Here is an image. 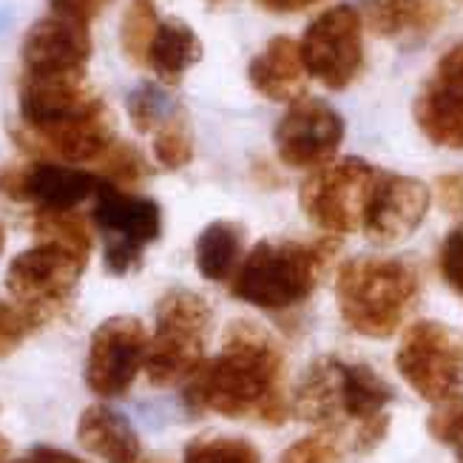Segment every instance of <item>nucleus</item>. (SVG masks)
I'll return each mask as SVG.
<instances>
[{"label":"nucleus","instance_id":"f257e3e1","mask_svg":"<svg viewBox=\"0 0 463 463\" xmlns=\"http://www.w3.org/2000/svg\"><path fill=\"white\" fill-rule=\"evenodd\" d=\"M185 401L194 410H211L225 418L281 424L288 418V398L285 355L276 338L256 321H233L222 353L188 378Z\"/></svg>","mask_w":463,"mask_h":463},{"label":"nucleus","instance_id":"f03ea898","mask_svg":"<svg viewBox=\"0 0 463 463\" xmlns=\"http://www.w3.org/2000/svg\"><path fill=\"white\" fill-rule=\"evenodd\" d=\"M392 398V387L373 367L325 355L301 381L296 410L321 430L347 435L355 449H373L387 432Z\"/></svg>","mask_w":463,"mask_h":463},{"label":"nucleus","instance_id":"7ed1b4c3","mask_svg":"<svg viewBox=\"0 0 463 463\" xmlns=\"http://www.w3.org/2000/svg\"><path fill=\"white\" fill-rule=\"evenodd\" d=\"M335 250L333 239L256 241L233 276V296L268 313L293 310L313 296Z\"/></svg>","mask_w":463,"mask_h":463},{"label":"nucleus","instance_id":"20e7f679","mask_svg":"<svg viewBox=\"0 0 463 463\" xmlns=\"http://www.w3.org/2000/svg\"><path fill=\"white\" fill-rule=\"evenodd\" d=\"M418 293V273L404 259L361 256L347 261L335 279L341 318L370 338L392 335L415 307Z\"/></svg>","mask_w":463,"mask_h":463},{"label":"nucleus","instance_id":"39448f33","mask_svg":"<svg viewBox=\"0 0 463 463\" xmlns=\"http://www.w3.org/2000/svg\"><path fill=\"white\" fill-rule=\"evenodd\" d=\"M211 305L185 288H171L156 301V327L148 341L146 373L156 387L188 381L205 364L211 333Z\"/></svg>","mask_w":463,"mask_h":463},{"label":"nucleus","instance_id":"423d86ee","mask_svg":"<svg viewBox=\"0 0 463 463\" xmlns=\"http://www.w3.org/2000/svg\"><path fill=\"white\" fill-rule=\"evenodd\" d=\"M94 225L103 233V265L111 276H128L143 265L146 248L163 236V208L103 179L94 194Z\"/></svg>","mask_w":463,"mask_h":463},{"label":"nucleus","instance_id":"0eeeda50","mask_svg":"<svg viewBox=\"0 0 463 463\" xmlns=\"http://www.w3.org/2000/svg\"><path fill=\"white\" fill-rule=\"evenodd\" d=\"M378 168L358 156L333 159L310 171L301 183L298 203L307 219L327 233H355L364 222V211L378 183Z\"/></svg>","mask_w":463,"mask_h":463},{"label":"nucleus","instance_id":"6e6552de","mask_svg":"<svg viewBox=\"0 0 463 463\" xmlns=\"http://www.w3.org/2000/svg\"><path fill=\"white\" fill-rule=\"evenodd\" d=\"M86 265L89 253L43 239L12 259L6 270V288L20 307L49 321L54 313L71 305Z\"/></svg>","mask_w":463,"mask_h":463},{"label":"nucleus","instance_id":"1a4fd4ad","mask_svg":"<svg viewBox=\"0 0 463 463\" xmlns=\"http://www.w3.org/2000/svg\"><path fill=\"white\" fill-rule=\"evenodd\" d=\"M305 71L330 91H345L364 66V20L350 4L321 12L298 40Z\"/></svg>","mask_w":463,"mask_h":463},{"label":"nucleus","instance_id":"9d476101","mask_svg":"<svg viewBox=\"0 0 463 463\" xmlns=\"http://www.w3.org/2000/svg\"><path fill=\"white\" fill-rule=\"evenodd\" d=\"M395 364L420 398L440 404L463 387V338L438 321H418L401 341Z\"/></svg>","mask_w":463,"mask_h":463},{"label":"nucleus","instance_id":"9b49d317","mask_svg":"<svg viewBox=\"0 0 463 463\" xmlns=\"http://www.w3.org/2000/svg\"><path fill=\"white\" fill-rule=\"evenodd\" d=\"M148 333L137 316H111L91 335L86 384L99 398H119L146 367Z\"/></svg>","mask_w":463,"mask_h":463},{"label":"nucleus","instance_id":"f8f14e48","mask_svg":"<svg viewBox=\"0 0 463 463\" xmlns=\"http://www.w3.org/2000/svg\"><path fill=\"white\" fill-rule=\"evenodd\" d=\"M273 143L279 159L288 168L316 171L333 163L345 143V119L325 99L301 97L279 119Z\"/></svg>","mask_w":463,"mask_h":463},{"label":"nucleus","instance_id":"ddd939ff","mask_svg":"<svg viewBox=\"0 0 463 463\" xmlns=\"http://www.w3.org/2000/svg\"><path fill=\"white\" fill-rule=\"evenodd\" d=\"M17 106H20V119H24L29 134H43L60 126L77 123V119L109 111L103 97L86 83V74H60V77L24 74L17 91Z\"/></svg>","mask_w":463,"mask_h":463},{"label":"nucleus","instance_id":"4468645a","mask_svg":"<svg viewBox=\"0 0 463 463\" xmlns=\"http://www.w3.org/2000/svg\"><path fill=\"white\" fill-rule=\"evenodd\" d=\"M99 179L91 171L63 163H32L0 171V191L14 203H34L37 211H74L97 194Z\"/></svg>","mask_w":463,"mask_h":463},{"label":"nucleus","instance_id":"2eb2a0df","mask_svg":"<svg viewBox=\"0 0 463 463\" xmlns=\"http://www.w3.org/2000/svg\"><path fill=\"white\" fill-rule=\"evenodd\" d=\"M415 119L435 146L463 151V40L438 60L415 99Z\"/></svg>","mask_w":463,"mask_h":463},{"label":"nucleus","instance_id":"dca6fc26","mask_svg":"<svg viewBox=\"0 0 463 463\" xmlns=\"http://www.w3.org/2000/svg\"><path fill=\"white\" fill-rule=\"evenodd\" d=\"M91 34L89 26L74 20L49 14L29 26L24 43H20V60L24 74L34 77H60V74H86L91 60Z\"/></svg>","mask_w":463,"mask_h":463},{"label":"nucleus","instance_id":"f3484780","mask_svg":"<svg viewBox=\"0 0 463 463\" xmlns=\"http://www.w3.org/2000/svg\"><path fill=\"white\" fill-rule=\"evenodd\" d=\"M430 208V188L412 176L401 174H378V183L364 211L361 231L373 239L375 245H392V241L407 239Z\"/></svg>","mask_w":463,"mask_h":463},{"label":"nucleus","instance_id":"a211bd4d","mask_svg":"<svg viewBox=\"0 0 463 463\" xmlns=\"http://www.w3.org/2000/svg\"><path fill=\"white\" fill-rule=\"evenodd\" d=\"M248 80L265 99L273 103H296V99L307 97V71L305 60H301L298 40L279 34L268 40V46L261 49L248 66Z\"/></svg>","mask_w":463,"mask_h":463},{"label":"nucleus","instance_id":"6ab92c4d","mask_svg":"<svg viewBox=\"0 0 463 463\" xmlns=\"http://www.w3.org/2000/svg\"><path fill=\"white\" fill-rule=\"evenodd\" d=\"M77 440L103 463H148L131 420L106 404H94L80 415Z\"/></svg>","mask_w":463,"mask_h":463},{"label":"nucleus","instance_id":"aec40b11","mask_svg":"<svg viewBox=\"0 0 463 463\" xmlns=\"http://www.w3.org/2000/svg\"><path fill=\"white\" fill-rule=\"evenodd\" d=\"M199 60H203V43H199L196 32L179 17L163 20L151 40L148 60H146L159 83L176 86Z\"/></svg>","mask_w":463,"mask_h":463},{"label":"nucleus","instance_id":"412c9836","mask_svg":"<svg viewBox=\"0 0 463 463\" xmlns=\"http://www.w3.org/2000/svg\"><path fill=\"white\" fill-rule=\"evenodd\" d=\"M196 270L208 281H233L245 259V228L231 219H216L194 245Z\"/></svg>","mask_w":463,"mask_h":463},{"label":"nucleus","instance_id":"4be33fe9","mask_svg":"<svg viewBox=\"0 0 463 463\" xmlns=\"http://www.w3.org/2000/svg\"><path fill=\"white\" fill-rule=\"evenodd\" d=\"M370 24L384 37L427 34L447 14L444 0H367Z\"/></svg>","mask_w":463,"mask_h":463},{"label":"nucleus","instance_id":"5701e85b","mask_svg":"<svg viewBox=\"0 0 463 463\" xmlns=\"http://www.w3.org/2000/svg\"><path fill=\"white\" fill-rule=\"evenodd\" d=\"M128 119L131 126L139 134H154L159 131L171 117H176L179 103L168 94V89H163L159 83H139L131 94H128Z\"/></svg>","mask_w":463,"mask_h":463},{"label":"nucleus","instance_id":"b1692460","mask_svg":"<svg viewBox=\"0 0 463 463\" xmlns=\"http://www.w3.org/2000/svg\"><path fill=\"white\" fill-rule=\"evenodd\" d=\"M159 24H163V20L156 17L154 0H131L128 4L123 24H119V43H123V52L131 63L143 66L148 60V49H151V40Z\"/></svg>","mask_w":463,"mask_h":463},{"label":"nucleus","instance_id":"393cba45","mask_svg":"<svg viewBox=\"0 0 463 463\" xmlns=\"http://www.w3.org/2000/svg\"><path fill=\"white\" fill-rule=\"evenodd\" d=\"M185 463H261V458L245 438L203 435L188 444Z\"/></svg>","mask_w":463,"mask_h":463},{"label":"nucleus","instance_id":"a878e982","mask_svg":"<svg viewBox=\"0 0 463 463\" xmlns=\"http://www.w3.org/2000/svg\"><path fill=\"white\" fill-rule=\"evenodd\" d=\"M154 156H156V163L168 171H179V168L191 165L194 134H191L185 111H179L163 128L154 131Z\"/></svg>","mask_w":463,"mask_h":463},{"label":"nucleus","instance_id":"bb28decb","mask_svg":"<svg viewBox=\"0 0 463 463\" xmlns=\"http://www.w3.org/2000/svg\"><path fill=\"white\" fill-rule=\"evenodd\" d=\"M34 233L40 239L60 241V245H69L91 256V231L86 225V219L77 216L74 211H37Z\"/></svg>","mask_w":463,"mask_h":463},{"label":"nucleus","instance_id":"cd10ccee","mask_svg":"<svg viewBox=\"0 0 463 463\" xmlns=\"http://www.w3.org/2000/svg\"><path fill=\"white\" fill-rule=\"evenodd\" d=\"M43 325H46L43 316L20 307L17 301L14 305L0 301V358L12 355L37 327H43Z\"/></svg>","mask_w":463,"mask_h":463},{"label":"nucleus","instance_id":"c85d7f7f","mask_svg":"<svg viewBox=\"0 0 463 463\" xmlns=\"http://www.w3.org/2000/svg\"><path fill=\"white\" fill-rule=\"evenodd\" d=\"M99 168L109 176V183H137L148 174V163L146 156L139 154L131 143H119L114 139V146L103 154L99 159Z\"/></svg>","mask_w":463,"mask_h":463},{"label":"nucleus","instance_id":"c756f323","mask_svg":"<svg viewBox=\"0 0 463 463\" xmlns=\"http://www.w3.org/2000/svg\"><path fill=\"white\" fill-rule=\"evenodd\" d=\"M430 435L440 444L452 447L455 452L463 449V395H452L440 401L438 410L430 415Z\"/></svg>","mask_w":463,"mask_h":463},{"label":"nucleus","instance_id":"7c9ffc66","mask_svg":"<svg viewBox=\"0 0 463 463\" xmlns=\"http://www.w3.org/2000/svg\"><path fill=\"white\" fill-rule=\"evenodd\" d=\"M440 270L449 285L463 293V228H455L444 239V250H440Z\"/></svg>","mask_w":463,"mask_h":463},{"label":"nucleus","instance_id":"2f4dec72","mask_svg":"<svg viewBox=\"0 0 463 463\" xmlns=\"http://www.w3.org/2000/svg\"><path fill=\"white\" fill-rule=\"evenodd\" d=\"M281 463H338V455L325 438H305L285 452Z\"/></svg>","mask_w":463,"mask_h":463},{"label":"nucleus","instance_id":"473e14b6","mask_svg":"<svg viewBox=\"0 0 463 463\" xmlns=\"http://www.w3.org/2000/svg\"><path fill=\"white\" fill-rule=\"evenodd\" d=\"M111 0H49V9L52 14L57 17H66V20H74V24H83V26H91V20L99 17Z\"/></svg>","mask_w":463,"mask_h":463},{"label":"nucleus","instance_id":"72a5a7b5","mask_svg":"<svg viewBox=\"0 0 463 463\" xmlns=\"http://www.w3.org/2000/svg\"><path fill=\"white\" fill-rule=\"evenodd\" d=\"M256 4L273 14H298V12L316 6L318 0H256Z\"/></svg>","mask_w":463,"mask_h":463},{"label":"nucleus","instance_id":"f704fd0d","mask_svg":"<svg viewBox=\"0 0 463 463\" xmlns=\"http://www.w3.org/2000/svg\"><path fill=\"white\" fill-rule=\"evenodd\" d=\"M29 460L32 463H83L77 455L71 452H63V449H54V447H46V444H40L29 452Z\"/></svg>","mask_w":463,"mask_h":463},{"label":"nucleus","instance_id":"c9c22d12","mask_svg":"<svg viewBox=\"0 0 463 463\" xmlns=\"http://www.w3.org/2000/svg\"><path fill=\"white\" fill-rule=\"evenodd\" d=\"M6 458H9V440L0 435V463H4Z\"/></svg>","mask_w":463,"mask_h":463},{"label":"nucleus","instance_id":"e433bc0d","mask_svg":"<svg viewBox=\"0 0 463 463\" xmlns=\"http://www.w3.org/2000/svg\"><path fill=\"white\" fill-rule=\"evenodd\" d=\"M4 245H6V233H4V228H0V253H4Z\"/></svg>","mask_w":463,"mask_h":463},{"label":"nucleus","instance_id":"4c0bfd02","mask_svg":"<svg viewBox=\"0 0 463 463\" xmlns=\"http://www.w3.org/2000/svg\"><path fill=\"white\" fill-rule=\"evenodd\" d=\"M458 460H460V463H463V449H460V452H458Z\"/></svg>","mask_w":463,"mask_h":463},{"label":"nucleus","instance_id":"58836bf2","mask_svg":"<svg viewBox=\"0 0 463 463\" xmlns=\"http://www.w3.org/2000/svg\"><path fill=\"white\" fill-rule=\"evenodd\" d=\"M14 463H32V460H29V458H26V460H14Z\"/></svg>","mask_w":463,"mask_h":463}]
</instances>
